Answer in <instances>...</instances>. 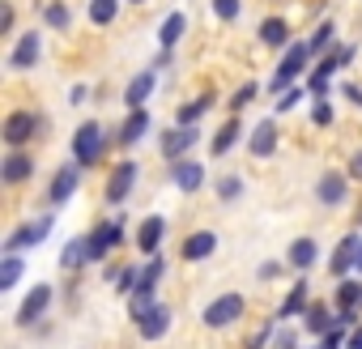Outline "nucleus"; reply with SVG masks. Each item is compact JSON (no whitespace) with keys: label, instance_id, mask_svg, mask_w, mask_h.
Returning <instances> with one entry per match:
<instances>
[{"label":"nucleus","instance_id":"obj_1","mask_svg":"<svg viewBox=\"0 0 362 349\" xmlns=\"http://www.w3.org/2000/svg\"><path fill=\"white\" fill-rule=\"evenodd\" d=\"M107 145H111L107 128H103L98 119H86V124H77V132H73V162H77V166H98L103 153H107Z\"/></svg>","mask_w":362,"mask_h":349},{"label":"nucleus","instance_id":"obj_2","mask_svg":"<svg viewBox=\"0 0 362 349\" xmlns=\"http://www.w3.org/2000/svg\"><path fill=\"white\" fill-rule=\"evenodd\" d=\"M307 64H311V47H307V43H290L286 56H281V64L273 69L269 94H286V90H294V81H298V73H303Z\"/></svg>","mask_w":362,"mask_h":349},{"label":"nucleus","instance_id":"obj_3","mask_svg":"<svg viewBox=\"0 0 362 349\" xmlns=\"http://www.w3.org/2000/svg\"><path fill=\"white\" fill-rule=\"evenodd\" d=\"M243 311H247V298H243L239 290H230V294H218L214 302H205L201 324H205V328H230V324L243 319Z\"/></svg>","mask_w":362,"mask_h":349},{"label":"nucleus","instance_id":"obj_4","mask_svg":"<svg viewBox=\"0 0 362 349\" xmlns=\"http://www.w3.org/2000/svg\"><path fill=\"white\" fill-rule=\"evenodd\" d=\"M349 60H354V47H349V43L332 47V52L311 69V77H307V94H311V98H324V94H328V81H332V73H337V69H345Z\"/></svg>","mask_w":362,"mask_h":349},{"label":"nucleus","instance_id":"obj_5","mask_svg":"<svg viewBox=\"0 0 362 349\" xmlns=\"http://www.w3.org/2000/svg\"><path fill=\"white\" fill-rule=\"evenodd\" d=\"M39 132V115L35 111H9L5 124H0V141H5L9 149H26Z\"/></svg>","mask_w":362,"mask_h":349},{"label":"nucleus","instance_id":"obj_6","mask_svg":"<svg viewBox=\"0 0 362 349\" xmlns=\"http://www.w3.org/2000/svg\"><path fill=\"white\" fill-rule=\"evenodd\" d=\"M39 56H43V39H39L35 30H26V35H18V39H13V47H9V56H5V64H9L13 73H26V69H35V64H39Z\"/></svg>","mask_w":362,"mask_h":349},{"label":"nucleus","instance_id":"obj_7","mask_svg":"<svg viewBox=\"0 0 362 349\" xmlns=\"http://www.w3.org/2000/svg\"><path fill=\"white\" fill-rule=\"evenodd\" d=\"M47 235H52V213H47V218H39V222H26V226H18V230L5 239V256H18V252H30V247H39Z\"/></svg>","mask_w":362,"mask_h":349},{"label":"nucleus","instance_id":"obj_8","mask_svg":"<svg viewBox=\"0 0 362 349\" xmlns=\"http://www.w3.org/2000/svg\"><path fill=\"white\" fill-rule=\"evenodd\" d=\"M119 243H124V222H119V218H115V222H98V226L86 235L90 260H103V256H111Z\"/></svg>","mask_w":362,"mask_h":349},{"label":"nucleus","instance_id":"obj_9","mask_svg":"<svg viewBox=\"0 0 362 349\" xmlns=\"http://www.w3.org/2000/svg\"><path fill=\"white\" fill-rule=\"evenodd\" d=\"M315 201H320L324 209H341V205L349 201V184H345V174H341V170H324V174H320Z\"/></svg>","mask_w":362,"mask_h":349},{"label":"nucleus","instance_id":"obj_10","mask_svg":"<svg viewBox=\"0 0 362 349\" xmlns=\"http://www.w3.org/2000/svg\"><path fill=\"white\" fill-rule=\"evenodd\" d=\"M47 307H52V285H43V281H39V285L22 298V307H18L13 324H18V328H30L35 319H43V315H47Z\"/></svg>","mask_w":362,"mask_h":349},{"label":"nucleus","instance_id":"obj_11","mask_svg":"<svg viewBox=\"0 0 362 349\" xmlns=\"http://www.w3.org/2000/svg\"><path fill=\"white\" fill-rule=\"evenodd\" d=\"M81 170H86V166H77V162L56 170V179H52V188H47V201H52V205H69V201L77 196V188H81Z\"/></svg>","mask_w":362,"mask_h":349},{"label":"nucleus","instance_id":"obj_12","mask_svg":"<svg viewBox=\"0 0 362 349\" xmlns=\"http://www.w3.org/2000/svg\"><path fill=\"white\" fill-rule=\"evenodd\" d=\"M358 256H362V239H358V235H345V239L332 247V260H328L332 277H337V281H345V277H349V268H358Z\"/></svg>","mask_w":362,"mask_h":349},{"label":"nucleus","instance_id":"obj_13","mask_svg":"<svg viewBox=\"0 0 362 349\" xmlns=\"http://www.w3.org/2000/svg\"><path fill=\"white\" fill-rule=\"evenodd\" d=\"M197 141H201V132H197V128H188V124L166 128V132H162V158H166V162H179V158H184Z\"/></svg>","mask_w":362,"mask_h":349},{"label":"nucleus","instance_id":"obj_14","mask_svg":"<svg viewBox=\"0 0 362 349\" xmlns=\"http://www.w3.org/2000/svg\"><path fill=\"white\" fill-rule=\"evenodd\" d=\"M136 174H141L136 162H119V166L111 170V179H107V201H111V205H124V201H128V192L136 188Z\"/></svg>","mask_w":362,"mask_h":349},{"label":"nucleus","instance_id":"obj_15","mask_svg":"<svg viewBox=\"0 0 362 349\" xmlns=\"http://www.w3.org/2000/svg\"><path fill=\"white\" fill-rule=\"evenodd\" d=\"M170 184L179 188V192H201L205 188V166L201 162H188V158H179V162H170Z\"/></svg>","mask_w":362,"mask_h":349},{"label":"nucleus","instance_id":"obj_16","mask_svg":"<svg viewBox=\"0 0 362 349\" xmlns=\"http://www.w3.org/2000/svg\"><path fill=\"white\" fill-rule=\"evenodd\" d=\"M30 174H35V158H30L26 149H9V158L0 162V179L18 188V184H26V179H30Z\"/></svg>","mask_w":362,"mask_h":349},{"label":"nucleus","instance_id":"obj_17","mask_svg":"<svg viewBox=\"0 0 362 349\" xmlns=\"http://www.w3.org/2000/svg\"><path fill=\"white\" fill-rule=\"evenodd\" d=\"M153 85H158V69H145V73H136V77L124 85V107H128V111L145 107V102H149V94H153Z\"/></svg>","mask_w":362,"mask_h":349},{"label":"nucleus","instance_id":"obj_18","mask_svg":"<svg viewBox=\"0 0 362 349\" xmlns=\"http://www.w3.org/2000/svg\"><path fill=\"white\" fill-rule=\"evenodd\" d=\"M162 235H166V218H162V213H149V218L136 226V252H145V256H158V247H162Z\"/></svg>","mask_w":362,"mask_h":349},{"label":"nucleus","instance_id":"obj_19","mask_svg":"<svg viewBox=\"0 0 362 349\" xmlns=\"http://www.w3.org/2000/svg\"><path fill=\"white\" fill-rule=\"evenodd\" d=\"M136 332H141V341H158V336H166V332H170V307L158 302L153 311H145V315L136 319Z\"/></svg>","mask_w":362,"mask_h":349},{"label":"nucleus","instance_id":"obj_20","mask_svg":"<svg viewBox=\"0 0 362 349\" xmlns=\"http://www.w3.org/2000/svg\"><path fill=\"white\" fill-rule=\"evenodd\" d=\"M214 252H218V235H214V230H192V235L184 239V247H179V256L192 260V264H197V260H209Z\"/></svg>","mask_w":362,"mask_h":349},{"label":"nucleus","instance_id":"obj_21","mask_svg":"<svg viewBox=\"0 0 362 349\" xmlns=\"http://www.w3.org/2000/svg\"><path fill=\"white\" fill-rule=\"evenodd\" d=\"M145 132H149V111H145V107H136V111H128V119L119 124V132H115V145L132 149V145H136Z\"/></svg>","mask_w":362,"mask_h":349},{"label":"nucleus","instance_id":"obj_22","mask_svg":"<svg viewBox=\"0 0 362 349\" xmlns=\"http://www.w3.org/2000/svg\"><path fill=\"white\" fill-rule=\"evenodd\" d=\"M277 149V124H273V115L269 119H260L256 128H252V136H247V153L252 158H269Z\"/></svg>","mask_w":362,"mask_h":349},{"label":"nucleus","instance_id":"obj_23","mask_svg":"<svg viewBox=\"0 0 362 349\" xmlns=\"http://www.w3.org/2000/svg\"><path fill=\"white\" fill-rule=\"evenodd\" d=\"M303 328H307L311 336H324V332L337 328V311L324 307V302H307V311H303Z\"/></svg>","mask_w":362,"mask_h":349},{"label":"nucleus","instance_id":"obj_24","mask_svg":"<svg viewBox=\"0 0 362 349\" xmlns=\"http://www.w3.org/2000/svg\"><path fill=\"white\" fill-rule=\"evenodd\" d=\"M315 260H320V243H315V239H294V243H290V256H286V264H290V268L311 273V268H315Z\"/></svg>","mask_w":362,"mask_h":349},{"label":"nucleus","instance_id":"obj_25","mask_svg":"<svg viewBox=\"0 0 362 349\" xmlns=\"http://www.w3.org/2000/svg\"><path fill=\"white\" fill-rule=\"evenodd\" d=\"M184 30H188V18H184V13H166L162 26H158V43H162V52H175V43L184 39Z\"/></svg>","mask_w":362,"mask_h":349},{"label":"nucleus","instance_id":"obj_26","mask_svg":"<svg viewBox=\"0 0 362 349\" xmlns=\"http://www.w3.org/2000/svg\"><path fill=\"white\" fill-rule=\"evenodd\" d=\"M239 136H243V128H239V115H230V119H226V124L214 132V145H209V153H214V158H226V153L235 149V141H239Z\"/></svg>","mask_w":362,"mask_h":349},{"label":"nucleus","instance_id":"obj_27","mask_svg":"<svg viewBox=\"0 0 362 349\" xmlns=\"http://www.w3.org/2000/svg\"><path fill=\"white\" fill-rule=\"evenodd\" d=\"M332 307H337V315L341 311H362V281H337Z\"/></svg>","mask_w":362,"mask_h":349},{"label":"nucleus","instance_id":"obj_28","mask_svg":"<svg viewBox=\"0 0 362 349\" xmlns=\"http://www.w3.org/2000/svg\"><path fill=\"white\" fill-rule=\"evenodd\" d=\"M303 311H307V277H298V281H294V290H290V294H286V302L277 307V319L286 324V319H294V315H303Z\"/></svg>","mask_w":362,"mask_h":349},{"label":"nucleus","instance_id":"obj_29","mask_svg":"<svg viewBox=\"0 0 362 349\" xmlns=\"http://www.w3.org/2000/svg\"><path fill=\"white\" fill-rule=\"evenodd\" d=\"M260 43L264 47H286L290 43V22L286 18H264L260 22Z\"/></svg>","mask_w":362,"mask_h":349},{"label":"nucleus","instance_id":"obj_30","mask_svg":"<svg viewBox=\"0 0 362 349\" xmlns=\"http://www.w3.org/2000/svg\"><path fill=\"white\" fill-rule=\"evenodd\" d=\"M214 102H218V98H214V90H205L201 98H192V102H184V107H179V115H175V119H179V124H188V128H197V119H201V115H205Z\"/></svg>","mask_w":362,"mask_h":349},{"label":"nucleus","instance_id":"obj_31","mask_svg":"<svg viewBox=\"0 0 362 349\" xmlns=\"http://www.w3.org/2000/svg\"><path fill=\"white\" fill-rule=\"evenodd\" d=\"M81 264H90V247H86V239H69V243H64V252H60V268L77 273Z\"/></svg>","mask_w":362,"mask_h":349},{"label":"nucleus","instance_id":"obj_32","mask_svg":"<svg viewBox=\"0 0 362 349\" xmlns=\"http://www.w3.org/2000/svg\"><path fill=\"white\" fill-rule=\"evenodd\" d=\"M43 22L52 30H73V9L64 5V0H47V5H43Z\"/></svg>","mask_w":362,"mask_h":349},{"label":"nucleus","instance_id":"obj_33","mask_svg":"<svg viewBox=\"0 0 362 349\" xmlns=\"http://www.w3.org/2000/svg\"><path fill=\"white\" fill-rule=\"evenodd\" d=\"M332 35H337V30H332V22H320V26H315V30L307 35V47H311V60H315V56H328V52L337 47V43H332Z\"/></svg>","mask_w":362,"mask_h":349},{"label":"nucleus","instance_id":"obj_34","mask_svg":"<svg viewBox=\"0 0 362 349\" xmlns=\"http://www.w3.org/2000/svg\"><path fill=\"white\" fill-rule=\"evenodd\" d=\"M162 273H166V264H162V256H149L145 264H141V277H136V290H158V281H162ZM132 290V294H136Z\"/></svg>","mask_w":362,"mask_h":349},{"label":"nucleus","instance_id":"obj_35","mask_svg":"<svg viewBox=\"0 0 362 349\" xmlns=\"http://www.w3.org/2000/svg\"><path fill=\"white\" fill-rule=\"evenodd\" d=\"M22 273H26L22 256H5V260H0V290H13L22 281Z\"/></svg>","mask_w":362,"mask_h":349},{"label":"nucleus","instance_id":"obj_36","mask_svg":"<svg viewBox=\"0 0 362 349\" xmlns=\"http://www.w3.org/2000/svg\"><path fill=\"white\" fill-rule=\"evenodd\" d=\"M119 13V0H90V22L94 26H111Z\"/></svg>","mask_w":362,"mask_h":349},{"label":"nucleus","instance_id":"obj_37","mask_svg":"<svg viewBox=\"0 0 362 349\" xmlns=\"http://www.w3.org/2000/svg\"><path fill=\"white\" fill-rule=\"evenodd\" d=\"M153 307H158L153 290H136V294H128V315H132V324H136L145 311H153Z\"/></svg>","mask_w":362,"mask_h":349},{"label":"nucleus","instance_id":"obj_38","mask_svg":"<svg viewBox=\"0 0 362 349\" xmlns=\"http://www.w3.org/2000/svg\"><path fill=\"white\" fill-rule=\"evenodd\" d=\"M239 196H243V179H239V174H222V179H218V201L230 205Z\"/></svg>","mask_w":362,"mask_h":349},{"label":"nucleus","instance_id":"obj_39","mask_svg":"<svg viewBox=\"0 0 362 349\" xmlns=\"http://www.w3.org/2000/svg\"><path fill=\"white\" fill-rule=\"evenodd\" d=\"M349 332H354V328L337 324L332 332H324V336H320V349H345V345H349Z\"/></svg>","mask_w":362,"mask_h":349},{"label":"nucleus","instance_id":"obj_40","mask_svg":"<svg viewBox=\"0 0 362 349\" xmlns=\"http://www.w3.org/2000/svg\"><path fill=\"white\" fill-rule=\"evenodd\" d=\"M273 332H277V324L269 319L264 328H256V332L247 336V345H243V349H269V345H273Z\"/></svg>","mask_w":362,"mask_h":349},{"label":"nucleus","instance_id":"obj_41","mask_svg":"<svg viewBox=\"0 0 362 349\" xmlns=\"http://www.w3.org/2000/svg\"><path fill=\"white\" fill-rule=\"evenodd\" d=\"M214 13H218L222 22H239V13H243V0H214Z\"/></svg>","mask_w":362,"mask_h":349},{"label":"nucleus","instance_id":"obj_42","mask_svg":"<svg viewBox=\"0 0 362 349\" xmlns=\"http://www.w3.org/2000/svg\"><path fill=\"white\" fill-rule=\"evenodd\" d=\"M298 345V332L294 328H286V324H277V332H273V345L269 349H294Z\"/></svg>","mask_w":362,"mask_h":349},{"label":"nucleus","instance_id":"obj_43","mask_svg":"<svg viewBox=\"0 0 362 349\" xmlns=\"http://www.w3.org/2000/svg\"><path fill=\"white\" fill-rule=\"evenodd\" d=\"M252 98H256V85H252V81H247V85H239V90H235V94H230V111H235V115H239V111H243V107H247V102H252Z\"/></svg>","mask_w":362,"mask_h":349},{"label":"nucleus","instance_id":"obj_44","mask_svg":"<svg viewBox=\"0 0 362 349\" xmlns=\"http://www.w3.org/2000/svg\"><path fill=\"white\" fill-rule=\"evenodd\" d=\"M311 119H315L320 128H328V124H332V102H328V98H315V102H311Z\"/></svg>","mask_w":362,"mask_h":349},{"label":"nucleus","instance_id":"obj_45","mask_svg":"<svg viewBox=\"0 0 362 349\" xmlns=\"http://www.w3.org/2000/svg\"><path fill=\"white\" fill-rule=\"evenodd\" d=\"M303 94H307V90H286V94H277V107H273V111H281V115L294 111V107L303 102Z\"/></svg>","mask_w":362,"mask_h":349},{"label":"nucleus","instance_id":"obj_46","mask_svg":"<svg viewBox=\"0 0 362 349\" xmlns=\"http://www.w3.org/2000/svg\"><path fill=\"white\" fill-rule=\"evenodd\" d=\"M281 273H286V264H281V260H264V264L256 268V281H277Z\"/></svg>","mask_w":362,"mask_h":349},{"label":"nucleus","instance_id":"obj_47","mask_svg":"<svg viewBox=\"0 0 362 349\" xmlns=\"http://www.w3.org/2000/svg\"><path fill=\"white\" fill-rule=\"evenodd\" d=\"M136 277H141V268H124V273L115 277V290H119V294H132V290H136Z\"/></svg>","mask_w":362,"mask_h":349},{"label":"nucleus","instance_id":"obj_48","mask_svg":"<svg viewBox=\"0 0 362 349\" xmlns=\"http://www.w3.org/2000/svg\"><path fill=\"white\" fill-rule=\"evenodd\" d=\"M9 35H13V5L0 9V39H9Z\"/></svg>","mask_w":362,"mask_h":349},{"label":"nucleus","instance_id":"obj_49","mask_svg":"<svg viewBox=\"0 0 362 349\" xmlns=\"http://www.w3.org/2000/svg\"><path fill=\"white\" fill-rule=\"evenodd\" d=\"M345 174H354V179H358V184H362V149H358V153H354V158H349V170H345Z\"/></svg>","mask_w":362,"mask_h":349},{"label":"nucleus","instance_id":"obj_50","mask_svg":"<svg viewBox=\"0 0 362 349\" xmlns=\"http://www.w3.org/2000/svg\"><path fill=\"white\" fill-rule=\"evenodd\" d=\"M345 349H362V324H358V328L349 332V345H345Z\"/></svg>","mask_w":362,"mask_h":349},{"label":"nucleus","instance_id":"obj_51","mask_svg":"<svg viewBox=\"0 0 362 349\" xmlns=\"http://www.w3.org/2000/svg\"><path fill=\"white\" fill-rule=\"evenodd\" d=\"M128 5H145V0H128Z\"/></svg>","mask_w":362,"mask_h":349},{"label":"nucleus","instance_id":"obj_52","mask_svg":"<svg viewBox=\"0 0 362 349\" xmlns=\"http://www.w3.org/2000/svg\"><path fill=\"white\" fill-rule=\"evenodd\" d=\"M358 268H362V256H358Z\"/></svg>","mask_w":362,"mask_h":349}]
</instances>
